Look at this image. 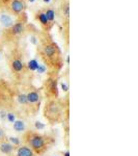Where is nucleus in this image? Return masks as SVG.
I'll return each mask as SVG.
<instances>
[{
  "instance_id": "obj_1",
  "label": "nucleus",
  "mask_w": 138,
  "mask_h": 156,
  "mask_svg": "<svg viewBox=\"0 0 138 156\" xmlns=\"http://www.w3.org/2000/svg\"><path fill=\"white\" fill-rule=\"evenodd\" d=\"M39 52L44 65L53 70V72H57L61 68L62 59L60 56V50L56 43L50 40L44 41L40 45Z\"/></svg>"
},
{
  "instance_id": "obj_9",
  "label": "nucleus",
  "mask_w": 138,
  "mask_h": 156,
  "mask_svg": "<svg viewBox=\"0 0 138 156\" xmlns=\"http://www.w3.org/2000/svg\"><path fill=\"white\" fill-rule=\"evenodd\" d=\"M15 149H16V147L9 142L7 137H2L0 140V153L1 154L9 156L14 153Z\"/></svg>"
},
{
  "instance_id": "obj_10",
  "label": "nucleus",
  "mask_w": 138,
  "mask_h": 156,
  "mask_svg": "<svg viewBox=\"0 0 138 156\" xmlns=\"http://www.w3.org/2000/svg\"><path fill=\"white\" fill-rule=\"evenodd\" d=\"M15 156H36V154L28 146H26L25 144H21L17 147Z\"/></svg>"
},
{
  "instance_id": "obj_24",
  "label": "nucleus",
  "mask_w": 138,
  "mask_h": 156,
  "mask_svg": "<svg viewBox=\"0 0 138 156\" xmlns=\"http://www.w3.org/2000/svg\"><path fill=\"white\" fill-rule=\"evenodd\" d=\"M43 1H44L45 3H49V2L51 1V0H43Z\"/></svg>"
},
{
  "instance_id": "obj_15",
  "label": "nucleus",
  "mask_w": 138,
  "mask_h": 156,
  "mask_svg": "<svg viewBox=\"0 0 138 156\" xmlns=\"http://www.w3.org/2000/svg\"><path fill=\"white\" fill-rule=\"evenodd\" d=\"M45 14H46V17L48 19L50 24H53L54 20H55V11L51 7H48V9L45 11Z\"/></svg>"
},
{
  "instance_id": "obj_13",
  "label": "nucleus",
  "mask_w": 138,
  "mask_h": 156,
  "mask_svg": "<svg viewBox=\"0 0 138 156\" xmlns=\"http://www.w3.org/2000/svg\"><path fill=\"white\" fill-rule=\"evenodd\" d=\"M17 101H18L19 105L23 108V110L25 112L28 114V104H27V99H26V94L24 92H20L18 93V95L16 96Z\"/></svg>"
},
{
  "instance_id": "obj_2",
  "label": "nucleus",
  "mask_w": 138,
  "mask_h": 156,
  "mask_svg": "<svg viewBox=\"0 0 138 156\" xmlns=\"http://www.w3.org/2000/svg\"><path fill=\"white\" fill-rule=\"evenodd\" d=\"M23 144L31 149L36 155H42L47 152L50 146V140L47 135L36 131V130H26L23 133Z\"/></svg>"
},
{
  "instance_id": "obj_19",
  "label": "nucleus",
  "mask_w": 138,
  "mask_h": 156,
  "mask_svg": "<svg viewBox=\"0 0 138 156\" xmlns=\"http://www.w3.org/2000/svg\"><path fill=\"white\" fill-rule=\"evenodd\" d=\"M28 65H29L28 66L29 69H32V70H36V68L39 67V62H37L36 60H31Z\"/></svg>"
},
{
  "instance_id": "obj_4",
  "label": "nucleus",
  "mask_w": 138,
  "mask_h": 156,
  "mask_svg": "<svg viewBox=\"0 0 138 156\" xmlns=\"http://www.w3.org/2000/svg\"><path fill=\"white\" fill-rule=\"evenodd\" d=\"M56 72H51L44 81L42 87L43 96L46 98V100L50 99H57L59 96L58 90V79L57 75L55 74Z\"/></svg>"
},
{
  "instance_id": "obj_16",
  "label": "nucleus",
  "mask_w": 138,
  "mask_h": 156,
  "mask_svg": "<svg viewBox=\"0 0 138 156\" xmlns=\"http://www.w3.org/2000/svg\"><path fill=\"white\" fill-rule=\"evenodd\" d=\"M62 16H64L67 20H69V18H70V6H69V2H66L64 4H62Z\"/></svg>"
},
{
  "instance_id": "obj_12",
  "label": "nucleus",
  "mask_w": 138,
  "mask_h": 156,
  "mask_svg": "<svg viewBox=\"0 0 138 156\" xmlns=\"http://www.w3.org/2000/svg\"><path fill=\"white\" fill-rule=\"evenodd\" d=\"M0 23H1V25L4 28L9 29V27L14 24V19H12V17L11 15L6 14V12H3V14L0 15Z\"/></svg>"
},
{
  "instance_id": "obj_23",
  "label": "nucleus",
  "mask_w": 138,
  "mask_h": 156,
  "mask_svg": "<svg viewBox=\"0 0 138 156\" xmlns=\"http://www.w3.org/2000/svg\"><path fill=\"white\" fill-rule=\"evenodd\" d=\"M3 137V135H2V130H1V128H0V140Z\"/></svg>"
},
{
  "instance_id": "obj_3",
  "label": "nucleus",
  "mask_w": 138,
  "mask_h": 156,
  "mask_svg": "<svg viewBox=\"0 0 138 156\" xmlns=\"http://www.w3.org/2000/svg\"><path fill=\"white\" fill-rule=\"evenodd\" d=\"M43 114L49 124L54 125L61 123L64 119V114H66V106H64V101L60 100L59 98L46 100Z\"/></svg>"
},
{
  "instance_id": "obj_6",
  "label": "nucleus",
  "mask_w": 138,
  "mask_h": 156,
  "mask_svg": "<svg viewBox=\"0 0 138 156\" xmlns=\"http://www.w3.org/2000/svg\"><path fill=\"white\" fill-rule=\"evenodd\" d=\"M9 69H11V72L15 75V76H17V77L21 76V75L24 73L25 62L20 54L14 53L11 57H9Z\"/></svg>"
},
{
  "instance_id": "obj_17",
  "label": "nucleus",
  "mask_w": 138,
  "mask_h": 156,
  "mask_svg": "<svg viewBox=\"0 0 138 156\" xmlns=\"http://www.w3.org/2000/svg\"><path fill=\"white\" fill-rule=\"evenodd\" d=\"M7 138H9V142H11L12 144L14 145L16 148L18 147V146L21 145V140H20L18 137H12V136H11V137H7Z\"/></svg>"
},
{
  "instance_id": "obj_25",
  "label": "nucleus",
  "mask_w": 138,
  "mask_h": 156,
  "mask_svg": "<svg viewBox=\"0 0 138 156\" xmlns=\"http://www.w3.org/2000/svg\"><path fill=\"white\" fill-rule=\"evenodd\" d=\"M28 1L30 2V3H32V2H34V1H36V0H28Z\"/></svg>"
},
{
  "instance_id": "obj_8",
  "label": "nucleus",
  "mask_w": 138,
  "mask_h": 156,
  "mask_svg": "<svg viewBox=\"0 0 138 156\" xmlns=\"http://www.w3.org/2000/svg\"><path fill=\"white\" fill-rule=\"evenodd\" d=\"M25 29H26V26H25L24 21L20 20V21L15 22V23L7 29V34H9V37H12H12H17L21 36V34H23Z\"/></svg>"
},
{
  "instance_id": "obj_7",
  "label": "nucleus",
  "mask_w": 138,
  "mask_h": 156,
  "mask_svg": "<svg viewBox=\"0 0 138 156\" xmlns=\"http://www.w3.org/2000/svg\"><path fill=\"white\" fill-rule=\"evenodd\" d=\"M6 4L9 12L15 16H19V15L23 14L25 9H26L25 0H9Z\"/></svg>"
},
{
  "instance_id": "obj_5",
  "label": "nucleus",
  "mask_w": 138,
  "mask_h": 156,
  "mask_svg": "<svg viewBox=\"0 0 138 156\" xmlns=\"http://www.w3.org/2000/svg\"><path fill=\"white\" fill-rule=\"evenodd\" d=\"M27 104H28V115H36L40 110L42 101H43V93L40 89H30L26 93Z\"/></svg>"
},
{
  "instance_id": "obj_11",
  "label": "nucleus",
  "mask_w": 138,
  "mask_h": 156,
  "mask_svg": "<svg viewBox=\"0 0 138 156\" xmlns=\"http://www.w3.org/2000/svg\"><path fill=\"white\" fill-rule=\"evenodd\" d=\"M12 129H14V131L16 133H21V134H23V133L27 130L26 123L21 119H17L14 123H12Z\"/></svg>"
},
{
  "instance_id": "obj_21",
  "label": "nucleus",
  "mask_w": 138,
  "mask_h": 156,
  "mask_svg": "<svg viewBox=\"0 0 138 156\" xmlns=\"http://www.w3.org/2000/svg\"><path fill=\"white\" fill-rule=\"evenodd\" d=\"M60 85H61L62 90H64V92H67V90H69V87H67V85L64 83V82H61V83H60Z\"/></svg>"
},
{
  "instance_id": "obj_14",
  "label": "nucleus",
  "mask_w": 138,
  "mask_h": 156,
  "mask_svg": "<svg viewBox=\"0 0 138 156\" xmlns=\"http://www.w3.org/2000/svg\"><path fill=\"white\" fill-rule=\"evenodd\" d=\"M36 19L40 21V23L43 27H45V28H49V26L51 24L49 23L48 19H47L46 17V14H45L44 11H39L36 12Z\"/></svg>"
},
{
  "instance_id": "obj_20",
  "label": "nucleus",
  "mask_w": 138,
  "mask_h": 156,
  "mask_svg": "<svg viewBox=\"0 0 138 156\" xmlns=\"http://www.w3.org/2000/svg\"><path fill=\"white\" fill-rule=\"evenodd\" d=\"M30 42H31L33 45H37V44H39V41H37V37H36V36H31V37H30Z\"/></svg>"
},
{
  "instance_id": "obj_27",
  "label": "nucleus",
  "mask_w": 138,
  "mask_h": 156,
  "mask_svg": "<svg viewBox=\"0 0 138 156\" xmlns=\"http://www.w3.org/2000/svg\"><path fill=\"white\" fill-rule=\"evenodd\" d=\"M0 57H1V51H0Z\"/></svg>"
},
{
  "instance_id": "obj_22",
  "label": "nucleus",
  "mask_w": 138,
  "mask_h": 156,
  "mask_svg": "<svg viewBox=\"0 0 138 156\" xmlns=\"http://www.w3.org/2000/svg\"><path fill=\"white\" fill-rule=\"evenodd\" d=\"M64 156H70V152H69V151H66V152H64Z\"/></svg>"
},
{
  "instance_id": "obj_26",
  "label": "nucleus",
  "mask_w": 138,
  "mask_h": 156,
  "mask_svg": "<svg viewBox=\"0 0 138 156\" xmlns=\"http://www.w3.org/2000/svg\"><path fill=\"white\" fill-rule=\"evenodd\" d=\"M1 1H4V0H1ZM7 1H9V0H5V2H6V3H7Z\"/></svg>"
},
{
  "instance_id": "obj_18",
  "label": "nucleus",
  "mask_w": 138,
  "mask_h": 156,
  "mask_svg": "<svg viewBox=\"0 0 138 156\" xmlns=\"http://www.w3.org/2000/svg\"><path fill=\"white\" fill-rule=\"evenodd\" d=\"M6 118H7V120H9L11 123H14L15 121L17 120L16 115H15L14 112H6Z\"/></svg>"
}]
</instances>
